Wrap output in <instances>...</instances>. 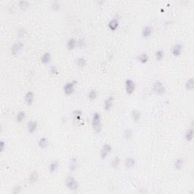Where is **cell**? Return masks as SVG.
I'll list each match as a JSON object with an SVG mask.
<instances>
[{
  "mask_svg": "<svg viewBox=\"0 0 194 194\" xmlns=\"http://www.w3.org/2000/svg\"><path fill=\"white\" fill-rule=\"evenodd\" d=\"M136 165V161L132 157H127L124 161V165L127 168H133Z\"/></svg>",
  "mask_w": 194,
  "mask_h": 194,
  "instance_id": "cell-18",
  "label": "cell"
},
{
  "mask_svg": "<svg viewBox=\"0 0 194 194\" xmlns=\"http://www.w3.org/2000/svg\"><path fill=\"white\" fill-rule=\"evenodd\" d=\"M120 163H121L120 158L118 156H115L111 161L110 165L112 168H118L119 165H120Z\"/></svg>",
  "mask_w": 194,
  "mask_h": 194,
  "instance_id": "cell-26",
  "label": "cell"
},
{
  "mask_svg": "<svg viewBox=\"0 0 194 194\" xmlns=\"http://www.w3.org/2000/svg\"><path fill=\"white\" fill-rule=\"evenodd\" d=\"M34 98H35V96H34V92L28 91L27 93H26L25 96H24V101H25L26 104L27 105H31L34 103Z\"/></svg>",
  "mask_w": 194,
  "mask_h": 194,
  "instance_id": "cell-10",
  "label": "cell"
},
{
  "mask_svg": "<svg viewBox=\"0 0 194 194\" xmlns=\"http://www.w3.org/2000/svg\"><path fill=\"white\" fill-rule=\"evenodd\" d=\"M5 142L4 140H1V142H0V149L2 152L5 150Z\"/></svg>",
  "mask_w": 194,
  "mask_h": 194,
  "instance_id": "cell-39",
  "label": "cell"
},
{
  "mask_svg": "<svg viewBox=\"0 0 194 194\" xmlns=\"http://www.w3.org/2000/svg\"><path fill=\"white\" fill-rule=\"evenodd\" d=\"M96 97H97V91L96 90H90V92L88 93V99L90 100L93 101L96 99Z\"/></svg>",
  "mask_w": 194,
  "mask_h": 194,
  "instance_id": "cell-32",
  "label": "cell"
},
{
  "mask_svg": "<svg viewBox=\"0 0 194 194\" xmlns=\"http://www.w3.org/2000/svg\"><path fill=\"white\" fill-rule=\"evenodd\" d=\"M27 34V30L25 28H20V29L18 30V36L19 37H23L24 36Z\"/></svg>",
  "mask_w": 194,
  "mask_h": 194,
  "instance_id": "cell-36",
  "label": "cell"
},
{
  "mask_svg": "<svg viewBox=\"0 0 194 194\" xmlns=\"http://www.w3.org/2000/svg\"><path fill=\"white\" fill-rule=\"evenodd\" d=\"M38 178H39V173L37 171H32L31 173L30 174L29 177H28V182H29L30 184H34L37 181Z\"/></svg>",
  "mask_w": 194,
  "mask_h": 194,
  "instance_id": "cell-14",
  "label": "cell"
},
{
  "mask_svg": "<svg viewBox=\"0 0 194 194\" xmlns=\"http://www.w3.org/2000/svg\"><path fill=\"white\" fill-rule=\"evenodd\" d=\"M52 56H51L50 52H45L40 58V62L43 65H48L50 62Z\"/></svg>",
  "mask_w": 194,
  "mask_h": 194,
  "instance_id": "cell-17",
  "label": "cell"
},
{
  "mask_svg": "<svg viewBox=\"0 0 194 194\" xmlns=\"http://www.w3.org/2000/svg\"><path fill=\"white\" fill-rule=\"evenodd\" d=\"M152 90L155 93L159 96L164 95L166 93V88L161 81L155 82L154 84H152Z\"/></svg>",
  "mask_w": 194,
  "mask_h": 194,
  "instance_id": "cell-2",
  "label": "cell"
},
{
  "mask_svg": "<svg viewBox=\"0 0 194 194\" xmlns=\"http://www.w3.org/2000/svg\"><path fill=\"white\" fill-rule=\"evenodd\" d=\"M51 9H52L55 11H59L61 8V5L59 4V2L58 1H54V2H52L51 3Z\"/></svg>",
  "mask_w": 194,
  "mask_h": 194,
  "instance_id": "cell-33",
  "label": "cell"
},
{
  "mask_svg": "<svg viewBox=\"0 0 194 194\" xmlns=\"http://www.w3.org/2000/svg\"><path fill=\"white\" fill-rule=\"evenodd\" d=\"M67 49L69 51H72L74 50L75 47L77 46V40L74 39V38H71V39H69L68 40L67 42Z\"/></svg>",
  "mask_w": 194,
  "mask_h": 194,
  "instance_id": "cell-20",
  "label": "cell"
},
{
  "mask_svg": "<svg viewBox=\"0 0 194 194\" xmlns=\"http://www.w3.org/2000/svg\"><path fill=\"white\" fill-rule=\"evenodd\" d=\"M59 161L54 160L49 165V171L50 173H55L57 171V169L59 168Z\"/></svg>",
  "mask_w": 194,
  "mask_h": 194,
  "instance_id": "cell-19",
  "label": "cell"
},
{
  "mask_svg": "<svg viewBox=\"0 0 194 194\" xmlns=\"http://www.w3.org/2000/svg\"><path fill=\"white\" fill-rule=\"evenodd\" d=\"M78 166V162L76 158H71L69 162V171L70 172H74Z\"/></svg>",
  "mask_w": 194,
  "mask_h": 194,
  "instance_id": "cell-16",
  "label": "cell"
},
{
  "mask_svg": "<svg viewBox=\"0 0 194 194\" xmlns=\"http://www.w3.org/2000/svg\"><path fill=\"white\" fill-rule=\"evenodd\" d=\"M133 134H134V133H133V130H132L131 129L127 128V129H126L124 131L123 137L125 140H130V139L133 137Z\"/></svg>",
  "mask_w": 194,
  "mask_h": 194,
  "instance_id": "cell-31",
  "label": "cell"
},
{
  "mask_svg": "<svg viewBox=\"0 0 194 194\" xmlns=\"http://www.w3.org/2000/svg\"><path fill=\"white\" fill-rule=\"evenodd\" d=\"M185 88L187 90H193L194 88V80L193 77L188 79L185 83Z\"/></svg>",
  "mask_w": 194,
  "mask_h": 194,
  "instance_id": "cell-27",
  "label": "cell"
},
{
  "mask_svg": "<svg viewBox=\"0 0 194 194\" xmlns=\"http://www.w3.org/2000/svg\"><path fill=\"white\" fill-rule=\"evenodd\" d=\"M38 127L37 121H34V120H31V121H29L27 122V131L29 132L30 134H34V132L37 130Z\"/></svg>",
  "mask_w": 194,
  "mask_h": 194,
  "instance_id": "cell-9",
  "label": "cell"
},
{
  "mask_svg": "<svg viewBox=\"0 0 194 194\" xmlns=\"http://www.w3.org/2000/svg\"><path fill=\"white\" fill-rule=\"evenodd\" d=\"M193 127H190V128H188L185 132V134H184V138H185L186 141L187 143H190L193 139Z\"/></svg>",
  "mask_w": 194,
  "mask_h": 194,
  "instance_id": "cell-15",
  "label": "cell"
},
{
  "mask_svg": "<svg viewBox=\"0 0 194 194\" xmlns=\"http://www.w3.org/2000/svg\"><path fill=\"white\" fill-rule=\"evenodd\" d=\"M77 84V80H73V81L68 82L64 85L63 87V91L64 93L67 96H71L74 92V87Z\"/></svg>",
  "mask_w": 194,
  "mask_h": 194,
  "instance_id": "cell-4",
  "label": "cell"
},
{
  "mask_svg": "<svg viewBox=\"0 0 194 194\" xmlns=\"http://www.w3.org/2000/svg\"><path fill=\"white\" fill-rule=\"evenodd\" d=\"M82 114H83L82 111L80 110V109H77V110H74L73 112L74 117L76 120H80L82 116Z\"/></svg>",
  "mask_w": 194,
  "mask_h": 194,
  "instance_id": "cell-34",
  "label": "cell"
},
{
  "mask_svg": "<svg viewBox=\"0 0 194 194\" xmlns=\"http://www.w3.org/2000/svg\"><path fill=\"white\" fill-rule=\"evenodd\" d=\"M130 116H131V118L133 119V121L137 122L140 120V118H141V113L139 112L137 109H133L130 112Z\"/></svg>",
  "mask_w": 194,
  "mask_h": 194,
  "instance_id": "cell-23",
  "label": "cell"
},
{
  "mask_svg": "<svg viewBox=\"0 0 194 194\" xmlns=\"http://www.w3.org/2000/svg\"><path fill=\"white\" fill-rule=\"evenodd\" d=\"M84 45H85V41H84V39H80L78 41H77V46L79 48H83Z\"/></svg>",
  "mask_w": 194,
  "mask_h": 194,
  "instance_id": "cell-38",
  "label": "cell"
},
{
  "mask_svg": "<svg viewBox=\"0 0 194 194\" xmlns=\"http://www.w3.org/2000/svg\"><path fill=\"white\" fill-rule=\"evenodd\" d=\"M18 6L19 8L21 9V10L25 11L26 9H27L30 6V3L28 1H26V0H22V1H20L18 2Z\"/></svg>",
  "mask_w": 194,
  "mask_h": 194,
  "instance_id": "cell-29",
  "label": "cell"
},
{
  "mask_svg": "<svg viewBox=\"0 0 194 194\" xmlns=\"http://www.w3.org/2000/svg\"><path fill=\"white\" fill-rule=\"evenodd\" d=\"M24 48V43L21 42H15V43H13V45L11 46L10 49L11 53L13 55H16L21 52Z\"/></svg>",
  "mask_w": 194,
  "mask_h": 194,
  "instance_id": "cell-7",
  "label": "cell"
},
{
  "mask_svg": "<svg viewBox=\"0 0 194 194\" xmlns=\"http://www.w3.org/2000/svg\"><path fill=\"white\" fill-rule=\"evenodd\" d=\"M183 51V46L180 43L174 44L171 49V53L174 57L180 56Z\"/></svg>",
  "mask_w": 194,
  "mask_h": 194,
  "instance_id": "cell-8",
  "label": "cell"
},
{
  "mask_svg": "<svg viewBox=\"0 0 194 194\" xmlns=\"http://www.w3.org/2000/svg\"><path fill=\"white\" fill-rule=\"evenodd\" d=\"M164 57H165V52L162 49H159L155 53V58L158 62H160V61L162 60Z\"/></svg>",
  "mask_w": 194,
  "mask_h": 194,
  "instance_id": "cell-28",
  "label": "cell"
},
{
  "mask_svg": "<svg viewBox=\"0 0 194 194\" xmlns=\"http://www.w3.org/2000/svg\"><path fill=\"white\" fill-rule=\"evenodd\" d=\"M124 88H125L126 93L128 95H131L136 90L135 82L131 79H127L124 82Z\"/></svg>",
  "mask_w": 194,
  "mask_h": 194,
  "instance_id": "cell-5",
  "label": "cell"
},
{
  "mask_svg": "<svg viewBox=\"0 0 194 194\" xmlns=\"http://www.w3.org/2000/svg\"><path fill=\"white\" fill-rule=\"evenodd\" d=\"M75 63L79 68H84L87 65V60L84 58H78L75 60Z\"/></svg>",
  "mask_w": 194,
  "mask_h": 194,
  "instance_id": "cell-25",
  "label": "cell"
},
{
  "mask_svg": "<svg viewBox=\"0 0 194 194\" xmlns=\"http://www.w3.org/2000/svg\"><path fill=\"white\" fill-rule=\"evenodd\" d=\"M21 189H22V187H21V186L16 185L13 187L12 190H11V193H12L13 194H18L21 192Z\"/></svg>",
  "mask_w": 194,
  "mask_h": 194,
  "instance_id": "cell-37",
  "label": "cell"
},
{
  "mask_svg": "<svg viewBox=\"0 0 194 194\" xmlns=\"http://www.w3.org/2000/svg\"><path fill=\"white\" fill-rule=\"evenodd\" d=\"M113 103H114V97L113 96H109L108 98L105 100L104 102V109L105 111H108L110 110L113 106Z\"/></svg>",
  "mask_w": 194,
  "mask_h": 194,
  "instance_id": "cell-12",
  "label": "cell"
},
{
  "mask_svg": "<svg viewBox=\"0 0 194 194\" xmlns=\"http://www.w3.org/2000/svg\"><path fill=\"white\" fill-rule=\"evenodd\" d=\"M137 60L141 64H146L148 62L149 55L146 53H141L137 56Z\"/></svg>",
  "mask_w": 194,
  "mask_h": 194,
  "instance_id": "cell-22",
  "label": "cell"
},
{
  "mask_svg": "<svg viewBox=\"0 0 194 194\" xmlns=\"http://www.w3.org/2000/svg\"><path fill=\"white\" fill-rule=\"evenodd\" d=\"M152 32H153V28L151 26H145L142 29L141 31V34L143 38H148L152 35Z\"/></svg>",
  "mask_w": 194,
  "mask_h": 194,
  "instance_id": "cell-11",
  "label": "cell"
},
{
  "mask_svg": "<svg viewBox=\"0 0 194 194\" xmlns=\"http://www.w3.org/2000/svg\"><path fill=\"white\" fill-rule=\"evenodd\" d=\"M49 146V141L48 139L46 137H41L40 138V140H38V146L40 149H46Z\"/></svg>",
  "mask_w": 194,
  "mask_h": 194,
  "instance_id": "cell-21",
  "label": "cell"
},
{
  "mask_svg": "<svg viewBox=\"0 0 194 194\" xmlns=\"http://www.w3.org/2000/svg\"><path fill=\"white\" fill-rule=\"evenodd\" d=\"M26 117V113L23 111H21V112H19L16 115V121L18 122V123H21L22 121L25 119Z\"/></svg>",
  "mask_w": 194,
  "mask_h": 194,
  "instance_id": "cell-30",
  "label": "cell"
},
{
  "mask_svg": "<svg viewBox=\"0 0 194 194\" xmlns=\"http://www.w3.org/2000/svg\"><path fill=\"white\" fill-rule=\"evenodd\" d=\"M91 125H92L93 130L96 134H99L102 130V120H101V115L99 112L93 113L91 120Z\"/></svg>",
  "mask_w": 194,
  "mask_h": 194,
  "instance_id": "cell-1",
  "label": "cell"
},
{
  "mask_svg": "<svg viewBox=\"0 0 194 194\" xmlns=\"http://www.w3.org/2000/svg\"><path fill=\"white\" fill-rule=\"evenodd\" d=\"M184 165V159H181V158H179V159H177V160L174 162V168L177 169V170H181L183 168Z\"/></svg>",
  "mask_w": 194,
  "mask_h": 194,
  "instance_id": "cell-24",
  "label": "cell"
},
{
  "mask_svg": "<svg viewBox=\"0 0 194 194\" xmlns=\"http://www.w3.org/2000/svg\"><path fill=\"white\" fill-rule=\"evenodd\" d=\"M65 186L72 191H77L79 188L78 181L74 177H68L65 180Z\"/></svg>",
  "mask_w": 194,
  "mask_h": 194,
  "instance_id": "cell-3",
  "label": "cell"
},
{
  "mask_svg": "<svg viewBox=\"0 0 194 194\" xmlns=\"http://www.w3.org/2000/svg\"><path fill=\"white\" fill-rule=\"evenodd\" d=\"M119 26V21L118 18L112 19L108 24V27L112 31H115L118 28Z\"/></svg>",
  "mask_w": 194,
  "mask_h": 194,
  "instance_id": "cell-13",
  "label": "cell"
},
{
  "mask_svg": "<svg viewBox=\"0 0 194 194\" xmlns=\"http://www.w3.org/2000/svg\"><path fill=\"white\" fill-rule=\"evenodd\" d=\"M49 73L52 75H57V74H59V69L56 66H54V65H52L49 68Z\"/></svg>",
  "mask_w": 194,
  "mask_h": 194,
  "instance_id": "cell-35",
  "label": "cell"
},
{
  "mask_svg": "<svg viewBox=\"0 0 194 194\" xmlns=\"http://www.w3.org/2000/svg\"><path fill=\"white\" fill-rule=\"evenodd\" d=\"M112 150V147L111 146L110 144L109 143H105L103 144L102 149L100 150V158L101 159L104 160L105 159L108 155L110 154V152Z\"/></svg>",
  "mask_w": 194,
  "mask_h": 194,
  "instance_id": "cell-6",
  "label": "cell"
}]
</instances>
